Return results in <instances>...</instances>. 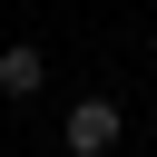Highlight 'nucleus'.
Returning <instances> with one entry per match:
<instances>
[{
  "label": "nucleus",
  "instance_id": "1",
  "mask_svg": "<svg viewBox=\"0 0 157 157\" xmlns=\"http://www.w3.org/2000/svg\"><path fill=\"white\" fill-rule=\"evenodd\" d=\"M118 128H128V118H118V98H78V108H69V157H108V147H118Z\"/></svg>",
  "mask_w": 157,
  "mask_h": 157
},
{
  "label": "nucleus",
  "instance_id": "2",
  "mask_svg": "<svg viewBox=\"0 0 157 157\" xmlns=\"http://www.w3.org/2000/svg\"><path fill=\"white\" fill-rule=\"evenodd\" d=\"M39 78H49V59L20 39V49H0V98H39Z\"/></svg>",
  "mask_w": 157,
  "mask_h": 157
}]
</instances>
